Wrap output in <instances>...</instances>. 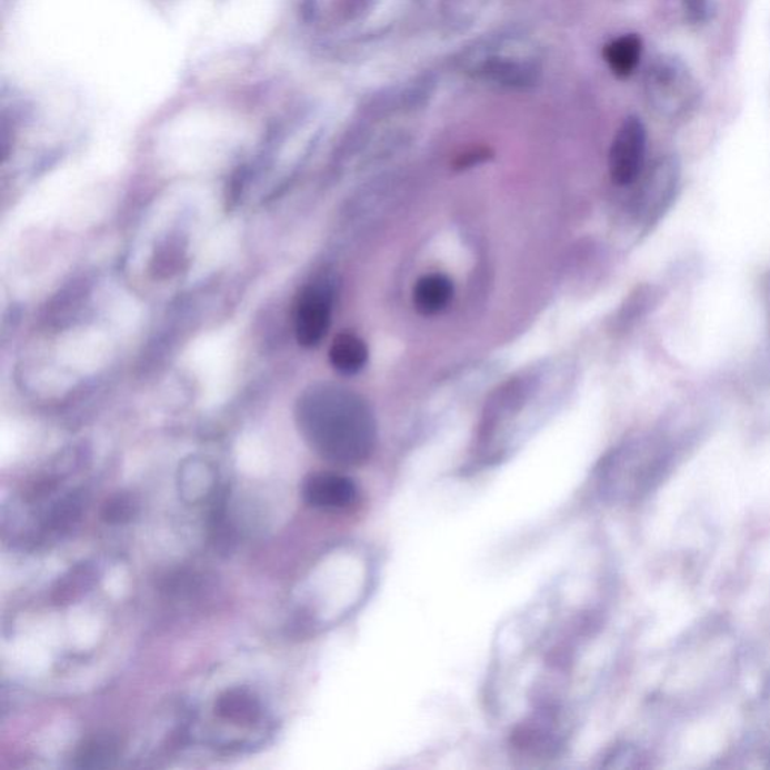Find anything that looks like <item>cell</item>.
I'll return each instance as SVG.
<instances>
[{
	"label": "cell",
	"instance_id": "cell-1",
	"mask_svg": "<svg viewBox=\"0 0 770 770\" xmlns=\"http://www.w3.org/2000/svg\"><path fill=\"white\" fill-rule=\"evenodd\" d=\"M296 421L310 449L333 466H363L376 449L372 411L359 394L343 387H310L298 399Z\"/></svg>",
	"mask_w": 770,
	"mask_h": 770
},
{
	"label": "cell",
	"instance_id": "cell-2",
	"mask_svg": "<svg viewBox=\"0 0 770 770\" xmlns=\"http://www.w3.org/2000/svg\"><path fill=\"white\" fill-rule=\"evenodd\" d=\"M646 88L653 108L670 119L691 112L700 98L699 83L692 72L674 57H662L653 62Z\"/></svg>",
	"mask_w": 770,
	"mask_h": 770
},
{
	"label": "cell",
	"instance_id": "cell-3",
	"mask_svg": "<svg viewBox=\"0 0 770 770\" xmlns=\"http://www.w3.org/2000/svg\"><path fill=\"white\" fill-rule=\"evenodd\" d=\"M301 496L310 508L329 513L350 512L361 501L359 484L334 471L309 474L301 487Z\"/></svg>",
	"mask_w": 770,
	"mask_h": 770
},
{
	"label": "cell",
	"instance_id": "cell-4",
	"mask_svg": "<svg viewBox=\"0 0 770 770\" xmlns=\"http://www.w3.org/2000/svg\"><path fill=\"white\" fill-rule=\"evenodd\" d=\"M331 324V292L324 284H310L298 296L293 329L297 342L314 348L324 340Z\"/></svg>",
	"mask_w": 770,
	"mask_h": 770
},
{
	"label": "cell",
	"instance_id": "cell-5",
	"mask_svg": "<svg viewBox=\"0 0 770 770\" xmlns=\"http://www.w3.org/2000/svg\"><path fill=\"white\" fill-rule=\"evenodd\" d=\"M644 126L638 118H628L617 131L610 151V173L617 186H629L641 176L646 159Z\"/></svg>",
	"mask_w": 770,
	"mask_h": 770
},
{
	"label": "cell",
	"instance_id": "cell-6",
	"mask_svg": "<svg viewBox=\"0 0 770 770\" xmlns=\"http://www.w3.org/2000/svg\"><path fill=\"white\" fill-rule=\"evenodd\" d=\"M214 712L217 717L233 726H253L262 718V704L249 689L231 688L220 693L216 700Z\"/></svg>",
	"mask_w": 770,
	"mask_h": 770
},
{
	"label": "cell",
	"instance_id": "cell-7",
	"mask_svg": "<svg viewBox=\"0 0 770 770\" xmlns=\"http://www.w3.org/2000/svg\"><path fill=\"white\" fill-rule=\"evenodd\" d=\"M452 297V280L440 272L423 276L412 292L416 309L424 317H433V314L442 312L449 306Z\"/></svg>",
	"mask_w": 770,
	"mask_h": 770
},
{
	"label": "cell",
	"instance_id": "cell-8",
	"mask_svg": "<svg viewBox=\"0 0 770 770\" xmlns=\"http://www.w3.org/2000/svg\"><path fill=\"white\" fill-rule=\"evenodd\" d=\"M121 756V743L109 734L92 736L76 751V766L82 769L112 768Z\"/></svg>",
	"mask_w": 770,
	"mask_h": 770
},
{
	"label": "cell",
	"instance_id": "cell-9",
	"mask_svg": "<svg viewBox=\"0 0 770 770\" xmlns=\"http://www.w3.org/2000/svg\"><path fill=\"white\" fill-rule=\"evenodd\" d=\"M368 347L359 336L342 333L331 343L329 359L331 366L343 376H354L368 363Z\"/></svg>",
	"mask_w": 770,
	"mask_h": 770
},
{
	"label": "cell",
	"instance_id": "cell-10",
	"mask_svg": "<svg viewBox=\"0 0 770 770\" xmlns=\"http://www.w3.org/2000/svg\"><path fill=\"white\" fill-rule=\"evenodd\" d=\"M642 44L637 36H624L611 41L603 50V57L611 71L619 78L631 76L640 62Z\"/></svg>",
	"mask_w": 770,
	"mask_h": 770
},
{
	"label": "cell",
	"instance_id": "cell-11",
	"mask_svg": "<svg viewBox=\"0 0 770 770\" xmlns=\"http://www.w3.org/2000/svg\"><path fill=\"white\" fill-rule=\"evenodd\" d=\"M136 512H138V503L134 497L129 493H118L104 504L101 517L108 524H126L133 519Z\"/></svg>",
	"mask_w": 770,
	"mask_h": 770
},
{
	"label": "cell",
	"instance_id": "cell-12",
	"mask_svg": "<svg viewBox=\"0 0 770 770\" xmlns=\"http://www.w3.org/2000/svg\"><path fill=\"white\" fill-rule=\"evenodd\" d=\"M489 74L499 82L508 84H522L530 80L531 72L526 66L512 62H499L488 68Z\"/></svg>",
	"mask_w": 770,
	"mask_h": 770
},
{
	"label": "cell",
	"instance_id": "cell-13",
	"mask_svg": "<svg viewBox=\"0 0 770 770\" xmlns=\"http://www.w3.org/2000/svg\"><path fill=\"white\" fill-rule=\"evenodd\" d=\"M683 3L688 19L693 21V23H703V21L709 19L710 12H712L710 0H683Z\"/></svg>",
	"mask_w": 770,
	"mask_h": 770
}]
</instances>
